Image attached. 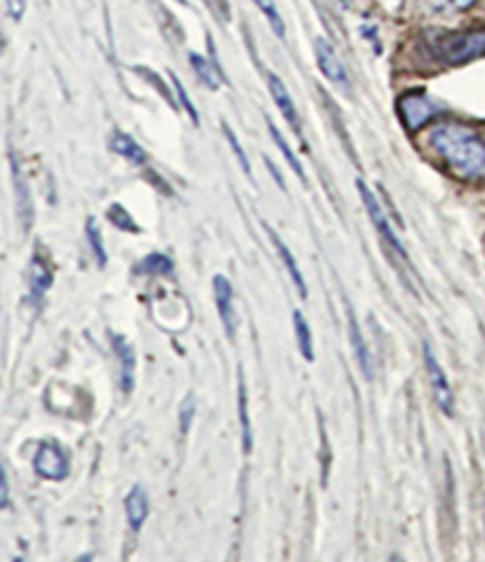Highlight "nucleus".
I'll use <instances>...</instances> for the list:
<instances>
[{"label":"nucleus","instance_id":"9b49d317","mask_svg":"<svg viewBox=\"0 0 485 562\" xmlns=\"http://www.w3.org/2000/svg\"><path fill=\"white\" fill-rule=\"evenodd\" d=\"M126 515H128V525L134 531H140L147 515H150V501H147V494L142 487H134L126 496Z\"/></svg>","mask_w":485,"mask_h":562},{"label":"nucleus","instance_id":"423d86ee","mask_svg":"<svg viewBox=\"0 0 485 562\" xmlns=\"http://www.w3.org/2000/svg\"><path fill=\"white\" fill-rule=\"evenodd\" d=\"M424 362H426V372H429V378H431L436 405L440 407V411L446 413V417H452V413H454V395H452V388H450L446 372L440 368V364L434 358V352H431L429 346H424Z\"/></svg>","mask_w":485,"mask_h":562},{"label":"nucleus","instance_id":"39448f33","mask_svg":"<svg viewBox=\"0 0 485 562\" xmlns=\"http://www.w3.org/2000/svg\"><path fill=\"white\" fill-rule=\"evenodd\" d=\"M440 109H443V107H438L436 102H431L429 97L422 95V93H409V95L401 97V102H399V114L403 118V124H405L407 130H413V132L419 130L426 121H431V118Z\"/></svg>","mask_w":485,"mask_h":562},{"label":"nucleus","instance_id":"393cba45","mask_svg":"<svg viewBox=\"0 0 485 562\" xmlns=\"http://www.w3.org/2000/svg\"><path fill=\"white\" fill-rule=\"evenodd\" d=\"M223 132H226V138H228V142H230V147H232V152H234V156H238V161H240V166L244 168V173L252 177V164H249V159H246V152L242 150V144H240V140H238V136H234L232 132V128L228 126V124H223Z\"/></svg>","mask_w":485,"mask_h":562},{"label":"nucleus","instance_id":"c756f323","mask_svg":"<svg viewBox=\"0 0 485 562\" xmlns=\"http://www.w3.org/2000/svg\"><path fill=\"white\" fill-rule=\"evenodd\" d=\"M10 506V484H8V476L3 466H0V508Z\"/></svg>","mask_w":485,"mask_h":562},{"label":"nucleus","instance_id":"6e6552de","mask_svg":"<svg viewBox=\"0 0 485 562\" xmlns=\"http://www.w3.org/2000/svg\"><path fill=\"white\" fill-rule=\"evenodd\" d=\"M213 295H216V305H218V317H220V321H223L228 336L232 338L234 331H238V313H234L232 284L223 274L213 277Z\"/></svg>","mask_w":485,"mask_h":562},{"label":"nucleus","instance_id":"f3484780","mask_svg":"<svg viewBox=\"0 0 485 562\" xmlns=\"http://www.w3.org/2000/svg\"><path fill=\"white\" fill-rule=\"evenodd\" d=\"M293 331H297V340H299V350L303 354L305 362H313L315 360V350H313V333L311 327H308L305 317L299 313H293Z\"/></svg>","mask_w":485,"mask_h":562},{"label":"nucleus","instance_id":"0eeeda50","mask_svg":"<svg viewBox=\"0 0 485 562\" xmlns=\"http://www.w3.org/2000/svg\"><path fill=\"white\" fill-rule=\"evenodd\" d=\"M315 59H317V69L325 73V79L332 81L334 85L348 87V71L342 62V57L336 55V50L332 48V43L327 38H315Z\"/></svg>","mask_w":485,"mask_h":562},{"label":"nucleus","instance_id":"9d476101","mask_svg":"<svg viewBox=\"0 0 485 562\" xmlns=\"http://www.w3.org/2000/svg\"><path fill=\"white\" fill-rule=\"evenodd\" d=\"M114 352L119 354V360H122V388H124V393H130V390H134V380H136L134 346H130L126 338L114 336Z\"/></svg>","mask_w":485,"mask_h":562},{"label":"nucleus","instance_id":"f257e3e1","mask_svg":"<svg viewBox=\"0 0 485 562\" xmlns=\"http://www.w3.org/2000/svg\"><path fill=\"white\" fill-rule=\"evenodd\" d=\"M431 144L460 177L476 180L485 175V142L476 130L462 124H438L431 130Z\"/></svg>","mask_w":485,"mask_h":562},{"label":"nucleus","instance_id":"412c9836","mask_svg":"<svg viewBox=\"0 0 485 562\" xmlns=\"http://www.w3.org/2000/svg\"><path fill=\"white\" fill-rule=\"evenodd\" d=\"M254 3H256V5H258V10L263 12V17L268 20V24H270V28L275 32V36L285 38V36H287L285 20H282V14H279L275 0H254Z\"/></svg>","mask_w":485,"mask_h":562},{"label":"nucleus","instance_id":"473e14b6","mask_svg":"<svg viewBox=\"0 0 485 562\" xmlns=\"http://www.w3.org/2000/svg\"><path fill=\"white\" fill-rule=\"evenodd\" d=\"M181 3H185V0H181Z\"/></svg>","mask_w":485,"mask_h":562},{"label":"nucleus","instance_id":"ddd939ff","mask_svg":"<svg viewBox=\"0 0 485 562\" xmlns=\"http://www.w3.org/2000/svg\"><path fill=\"white\" fill-rule=\"evenodd\" d=\"M28 286H32V298L41 301L53 286V272L41 256H34L32 265H28Z\"/></svg>","mask_w":485,"mask_h":562},{"label":"nucleus","instance_id":"1a4fd4ad","mask_svg":"<svg viewBox=\"0 0 485 562\" xmlns=\"http://www.w3.org/2000/svg\"><path fill=\"white\" fill-rule=\"evenodd\" d=\"M268 87H270V95L275 99V107L279 109V114H282V118L289 124V128L301 138L303 136L301 116L297 112V105H293V99H291V95L287 91V85L282 83V79L275 77V73H268Z\"/></svg>","mask_w":485,"mask_h":562},{"label":"nucleus","instance_id":"2eb2a0df","mask_svg":"<svg viewBox=\"0 0 485 562\" xmlns=\"http://www.w3.org/2000/svg\"><path fill=\"white\" fill-rule=\"evenodd\" d=\"M266 230H268V234H270V242L275 244V248H277V254H279V258H282V262H285V268H287V272H289V277H291V281L293 284H297V289H299V293L303 295H308V289H305V279H303V274H301V270H299V265H297V258L291 256V250H289V246L279 239L277 236V232L275 230H270L268 225H266Z\"/></svg>","mask_w":485,"mask_h":562},{"label":"nucleus","instance_id":"7ed1b4c3","mask_svg":"<svg viewBox=\"0 0 485 562\" xmlns=\"http://www.w3.org/2000/svg\"><path fill=\"white\" fill-rule=\"evenodd\" d=\"M34 470L43 480H65L69 476V458L60 442L46 440L34 456Z\"/></svg>","mask_w":485,"mask_h":562},{"label":"nucleus","instance_id":"cd10ccee","mask_svg":"<svg viewBox=\"0 0 485 562\" xmlns=\"http://www.w3.org/2000/svg\"><path fill=\"white\" fill-rule=\"evenodd\" d=\"M138 73H142V77H145L147 81L154 83V85H157V91H159L161 95H164V99H166V102H171V105H173V95H171V91H169V87H166L164 83H161V79L157 77L154 71H150V69H142V67H140V69H138Z\"/></svg>","mask_w":485,"mask_h":562},{"label":"nucleus","instance_id":"aec40b11","mask_svg":"<svg viewBox=\"0 0 485 562\" xmlns=\"http://www.w3.org/2000/svg\"><path fill=\"white\" fill-rule=\"evenodd\" d=\"M268 130H270V136H273V142H275V147L279 152H282V156H285V161L289 164V168L297 173L299 177H303V166H301V161H299V156L293 154V150L289 147V142L285 140V136L282 132L277 130V126L273 124V121H268Z\"/></svg>","mask_w":485,"mask_h":562},{"label":"nucleus","instance_id":"4468645a","mask_svg":"<svg viewBox=\"0 0 485 562\" xmlns=\"http://www.w3.org/2000/svg\"><path fill=\"white\" fill-rule=\"evenodd\" d=\"M12 161V175H14V189H18V211L22 215V225L28 230L32 227V220H34V209H32V197H28V185L24 183V175L20 171L18 159H10Z\"/></svg>","mask_w":485,"mask_h":562},{"label":"nucleus","instance_id":"bb28decb","mask_svg":"<svg viewBox=\"0 0 485 562\" xmlns=\"http://www.w3.org/2000/svg\"><path fill=\"white\" fill-rule=\"evenodd\" d=\"M195 411H197L195 395H189V397H185V402H183V407H181V433H183V435H187L189 428H193Z\"/></svg>","mask_w":485,"mask_h":562},{"label":"nucleus","instance_id":"6ab92c4d","mask_svg":"<svg viewBox=\"0 0 485 562\" xmlns=\"http://www.w3.org/2000/svg\"><path fill=\"white\" fill-rule=\"evenodd\" d=\"M240 423H242V447L249 454L254 445V431H252V419H249V397L244 378L240 376Z\"/></svg>","mask_w":485,"mask_h":562},{"label":"nucleus","instance_id":"2f4dec72","mask_svg":"<svg viewBox=\"0 0 485 562\" xmlns=\"http://www.w3.org/2000/svg\"><path fill=\"white\" fill-rule=\"evenodd\" d=\"M268 168H270V173H273V177H275V183L282 187V189H287V185H285V180H282V175H279V171H277V166L273 164V161L268 159Z\"/></svg>","mask_w":485,"mask_h":562},{"label":"nucleus","instance_id":"f8f14e48","mask_svg":"<svg viewBox=\"0 0 485 562\" xmlns=\"http://www.w3.org/2000/svg\"><path fill=\"white\" fill-rule=\"evenodd\" d=\"M348 336H350V343H353V352H356V360L362 368V374L367 380H372L374 372H372V358H370V350H367L365 346V338L358 329V321H356V315H353V309L348 307Z\"/></svg>","mask_w":485,"mask_h":562},{"label":"nucleus","instance_id":"5701e85b","mask_svg":"<svg viewBox=\"0 0 485 562\" xmlns=\"http://www.w3.org/2000/svg\"><path fill=\"white\" fill-rule=\"evenodd\" d=\"M107 218H109V223H112L116 230H122V232H134V234H138V232H140V227L136 225V220L130 218V213L124 209L122 203H112V206H109V211H107Z\"/></svg>","mask_w":485,"mask_h":562},{"label":"nucleus","instance_id":"4be33fe9","mask_svg":"<svg viewBox=\"0 0 485 562\" xmlns=\"http://www.w3.org/2000/svg\"><path fill=\"white\" fill-rule=\"evenodd\" d=\"M171 270H173V262L164 254H150L138 265V272L142 274H169Z\"/></svg>","mask_w":485,"mask_h":562},{"label":"nucleus","instance_id":"dca6fc26","mask_svg":"<svg viewBox=\"0 0 485 562\" xmlns=\"http://www.w3.org/2000/svg\"><path fill=\"white\" fill-rule=\"evenodd\" d=\"M112 150L119 154V156L134 161V164H145V161H147V154H145L142 147L134 138L126 136V132H114V136H112Z\"/></svg>","mask_w":485,"mask_h":562},{"label":"nucleus","instance_id":"f03ea898","mask_svg":"<svg viewBox=\"0 0 485 562\" xmlns=\"http://www.w3.org/2000/svg\"><path fill=\"white\" fill-rule=\"evenodd\" d=\"M438 57L448 65H466L485 57V26L446 36L438 43Z\"/></svg>","mask_w":485,"mask_h":562},{"label":"nucleus","instance_id":"c85d7f7f","mask_svg":"<svg viewBox=\"0 0 485 562\" xmlns=\"http://www.w3.org/2000/svg\"><path fill=\"white\" fill-rule=\"evenodd\" d=\"M5 3H8V14H10V17H12L14 22H22L28 0H5Z\"/></svg>","mask_w":485,"mask_h":562},{"label":"nucleus","instance_id":"7c9ffc66","mask_svg":"<svg viewBox=\"0 0 485 562\" xmlns=\"http://www.w3.org/2000/svg\"><path fill=\"white\" fill-rule=\"evenodd\" d=\"M448 3L454 8V10H469L476 5V0H448Z\"/></svg>","mask_w":485,"mask_h":562},{"label":"nucleus","instance_id":"b1692460","mask_svg":"<svg viewBox=\"0 0 485 562\" xmlns=\"http://www.w3.org/2000/svg\"><path fill=\"white\" fill-rule=\"evenodd\" d=\"M85 230H88V242H91V248H93V254L97 258V265H100V268H105V265H107V250H105V242H102L100 230L95 227L93 220H88Z\"/></svg>","mask_w":485,"mask_h":562},{"label":"nucleus","instance_id":"a878e982","mask_svg":"<svg viewBox=\"0 0 485 562\" xmlns=\"http://www.w3.org/2000/svg\"><path fill=\"white\" fill-rule=\"evenodd\" d=\"M171 81H173V87H175V93H178V99H181V105H183V109L189 114V118H193L195 124H199V114H197V109H195V105H193V99H189V95L185 93V87H183V83H181V79L175 77V73H171Z\"/></svg>","mask_w":485,"mask_h":562},{"label":"nucleus","instance_id":"a211bd4d","mask_svg":"<svg viewBox=\"0 0 485 562\" xmlns=\"http://www.w3.org/2000/svg\"><path fill=\"white\" fill-rule=\"evenodd\" d=\"M189 65H193L195 73L199 77L201 83H207L211 91H216L218 87V79H220V71H218V65L216 62H209L207 57H201L197 52H189Z\"/></svg>","mask_w":485,"mask_h":562},{"label":"nucleus","instance_id":"20e7f679","mask_svg":"<svg viewBox=\"0 0 485 562\" xmlns=\"http://www.w3.org/2000/svg\"><path fill=\"white\" fill-rule=\"evenodd\" d=\"M356 187H358V191H360V197H362V203H365L367 213H370L372 225H374L377 232L381 234V239H384L403 260H407V250H405V246H403V242L399 239V236H395V232L391 230L389 220H386V213H384V209H381V203L377 201L374 191L365 185V180H358Z\"/></svg>","mask_w":485,"mask_h":562}]
</instances>
